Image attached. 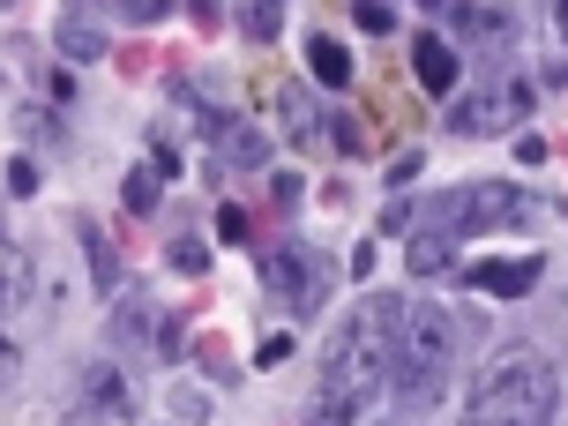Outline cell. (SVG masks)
<instances>
[{
  "label": "cell",
  "mask_w": 568,
  "mask_h": 426,
  "mask_svg": "<svg viewBox=\"0 0 568 426\" xmlns=\"http://www.w3.org/2000/svg\"><path fill=\"white\" fill-rule=\"evenodd\" d=\"M352 23L382 38V30H397V8H389V0H359V8H352Z\"/></svg>",
  "instance_id": "21"
},
{
  "label": "cell",
  "mask_w": 568,
  "mask_h": 426,
  "mask_svg": "<svg viewBox=\"0 0 568 426\" xmlns=\"http://www.w3.org/2000/svg\"><path fill=\"white\" fill-rule=\"evenodd\" d=\"M172 412H180V419H202V412H210V397H202V389H180V397H172Z\"/></svg>",
  "instance_id": "30"
},
{
  "label": "cell",
  "mask_w": 568,
  "mask_h": 426,
  "mask_svg": "<svg viewBox=\"0 0 568 426\" xmlns=\"http://www.w3.org/2000/svg\"><path fill=\"white\" fill-rule=\"evenodd\" d=\"M187 16H195V23L210 30V23H217V16H225V0H187Z\"/></svg>",
  "instance_id": "31"
},
{
  "label": "cell",
  "mask_w": 568,
  "mask_h": 426,
  "mask_svg": "<svg viewBox=\"0 0 568 426\" xmlns=\"http://www.w3.org/2000/svg\"><path fill=\"white\" fill-rule=\"evenodd\" d=\"M270 195H277V210H292V202L307 195V187H300V172H277V180H270Z\"/></svg>",
  "instance_id": "27"
},
{
  "label": "cell",
  "mask_w": 568,
  "mask_h": 426,
  "mask_svg": "<svg viewBox=\"0 0 568 426\" xmlns=\"http://www.w3.org/2000/svg\"><path fill=\"white\" fill-rule=\"evenodd\" d=\"M404 255H412V277H434L442 262H456V240L442 225H426V217H419V232L404 240Z\"/></svg>",
  "instance_id": "13"
},
{
  "label": "cell",
  "mask_w": 568,
  "mask_h": 426,
  "mask_svg": "<svg viewBox=\"0 0 568 426\" xmlns=\"http://www.w3.org/2000/svg\"><path fill=\"white\" fill-rule=\"evenodd\" d=\"M75 240H83V255H90V284H98V292H120V255H113V240L90 225V217L75 225Z\"/></svg>",
  "instance_id": "15"
},
{
  "label": "cell",
  "mask_w": 568,
  "mask_h": 426,
  "mask_svg": "<svg viewBox=\"0 0 568 426\" xmlns=\"http://www.w3.org/2000/svg\"><path fill=\"white\" fill-rule=\"evenodd\" d=\"M120 202H128V217H158V202H165V180L150 165H135L128 172V187H120Z\"/></svg>",
  "instance_id": "18"
},
{
  "label": "cell",
  "mask_w": 568,
  "mask_h": 426,
  "mask_svg": "<svg viewBox=\"0 0 568 426\" xmlns=\"http://www.w3.org/2000/svg\"><path fill=\"white\" fill-rule=\"evenodd\" d=\"M60 53H68V60H105V30L83 23V16L68 8V16H60Z\"/></svg>",
  "instance_id": "17"
},
{
  "label": "cell",
  "mask_w": 568,
  "mask_h": 426,
  "mask_svg": "<svg viewBox=\"0 0 568 426\" xmlns=\"http://www.w3.org/2000/svg\"><path fill=\"white\" fill-rule=\"evenodd\" d=\"M554 404H561V374L546 367L539 352H501L479 367V389L464 404V419L479 426H554Z\"/></svg>",
  "instance_id": "2"
},
{
  "label": "cell",
  "mask_w": 568,
  "mask_h": 426,
  "mask_svg": "<svg viewBox=\"0 0 568 426\" xmlns=\"http://www.w3.org/2000/svg\"><path fill=\"white\" fill-rule=\"evenodd\" d=\"M0 8H16V0H0Z\"/></svg>",
  "instance_id": "34"
},
{
  "label": "cell",
  "mask_w": 568,
  "mask_h": 426,
  "mask_svg": "<svg viewBox=\"0 0 568 426\" xmlns=\"http://www.w3.org/2000/svg\"><path fill=\"white\" fill-rule=\"evenodd\" d=\"M531 105H539V98H531V83H479L471 90V98H456L449 105V128L456 135H509V128H524V120H531Z\"/></svg>",
  "instance_id": "6"
},
{
  "label": "cell",
  "mask_w": 568,
  "mask_h": 426,
  "mask_svg": "<svg viewBox=\"0 0 568 426\" xmlns=\"http://www.w3.org/2000/svg\"><path fill=\"white\" fill-rule=\"evenodd\" d=\"M172 270L202 277V270H210V247H202V240H172Z\"/></svg>",
  "instance_id": "22"
},
{
  "label": "cell",
  "mask_w": 568,
  "mask_h": 426,
  "mask_svg": "<svg viewBox=\"0 0 568 426\" xmlns=\"http://www.w3.org/2000/svg\"><path fill=\"white\" fill-rule=\"evenodd\" d=\"M554 23H561V38H568V0H554Z\"/></svg>",
  "instance_id": "32"
},
{
  "label": "cell",
  "mask_w": 568,
  "mask_h": 426,
  "mask_svg": "<svg viewBox=\"0 0 568 426\" xmlns=\"http://www.w3.org/2000/svg\"><path fill=\"white\" fill-rule=\"evenodd\" d=\"M419 217L442 225L449 240H471V232L531 225V217H539V195H524V187H509V180H464V187H449V195H434Z\"/></svg>",
  "instance_id": "4"
},
{
  "label": "cell",
  "mask_w": 568,
  "mask_h": 426,
  "mask_svg": "<svg viewBox=\"0 0 568 426\" xmlns=\"http://www.w3.org/2000/svg\"><path fill=\"white\" fill-rule=\"evenodd\" d=\"M83 397L105 412V419H128L135 412V397H128V382H120V367H90L83 374Z\"/></svg>",
  "instance_id": "14"
},
{
  "label": "cell",
  "mask_w": 568,
  "mask_h": 426,
  "mask_svg": "<svg viewBox=\"0 0 568 426\" xmlns=\"http://www.w3.org/2000/svg\"><path fill=\"white\" fill-rule=\"evenodd\" d=\"M307 68H314V83H329V90L352 83V53H344L337 38H307Z\"/></svg>",
  "instance_id": "16"
},
{
  "label": "cell",
  "mask_w": 568,
  "mask_h": 426,
  "mask_svg": "<svg viewBox=\"0 0 568 426\" xmlns=\"http://www.w3.org/2000/svg\"><path fill=\"white\" fill-rule=\"evenodd\" d=\"M262 292L277 300V307L292 314H314L322 300H329V262L314 255V247H300V240H277V247H262Z\"/></svg>",
  "instance_id": "5"
},
{
  "label": "cell",
  "mask_w": 568,
  "mask_h": 426,
  "mask_svg": "<svg viewBox=\"0 0 568 426\" xmlns=\"http://www.w3.org/2000/svg\"><path fill=\"white\" fill-rule=\"evenodd\" d=\"M456 426H479V419H456Z\"/></svg>",
  "instance_id": "33"
},
{
  "label": "cell",
  "mask_w": 568,
  "mask_h": 426,
  "mask_svg": "<svg viewBox=\"0 0 568 426\" xmlns=\"http://www.w3.org/2000/svg\"><path fill=\"white\" fill-rule=\"evenodd\" d=\"M165 8H172V0H120V16H128V23H158Z\"/></svg>",
  "instance_id": "26"
},
{
  "label": "cell",
  "mask_w": 568,
  "mask_h": 426,
  "mask_svg": "<svg viewBox=\"0 0 568 426\" xmlns=\"http://www.w3.org/2000/svg\"><path fill=\"white\" fill-rule=\"evenodd\" d=\"M449 23L464 30V38H486V45H509V38H516V30L501 23L494 8H449Z\"/></svg>",
  "instance_id": "19"
},
{
  "label": "cell",
  "mask_w": 568,
  "mask_h": 426,
  "mask_svg": "<svg viewBox=\"0 0 568 426\" xmlns=\"http://www.w3.org/2000/svg\"><path fill=\"white\" fill-rule=\"evenodd\" d=\"M284 359H292V337H284V329H270V337L255 344V367H284Z\"/></svg>",
  "instance_id": "23"
},
{
  "label": "cell",
  "mask_w": 568,
  "mask_h": 426,
  "mask_svg": "<svg viewBox=\"0 0 568 426\" xmlns=\"http://www.w3.org/2000/svg\"><path fill=\"white\" fill-rule=\"evenodd\" d=\"M202 142H210L217 165H232V172H262V165H270L262 128H255V120H240V113H210V120H202Z\"/></svg>",
  "instance_id": "8"
},
{
  "label": "cell",
  "mask_w": 568,
  "mask_h": 426,
  "mask_svg": "<svg viewBox=\"0 0 568 426\" xmlns=\"http://www.w3.org/2000/svg\"><path fill=\"white\" fill-rule=\"evenodd\" d=\"M426 8H442V0H426Z\"/></svg>",
  "instance_id": "35"
},
{
  "label": "cell",
  "mask_w": 568,
  "mask_h": 426,
  "mask_svg": "<svg viewBox=\"0 0 568 426\" xmlns=\"http://www.w3.org/2000/svg\"><path fill=\"white\" fill-rule=\"evenodd\" d=\"M113 337L128 344V352H150L158 367H172L180 352H187V337H180V322H172L158 300H120L113 307Z\"/></svg>",
  "instance_id": "7"
},
{
  "label": "cell",
  "mask_w": 568,
  "mask_h": 426,
  "mask_svg": "<svg viewBox=\"0 0 568 426\" xmlns=\"http://www.w3.org/2000/svg\"><path fill=\"white\" fill-rule=\"evenodd\" d=\"M217 240H225V247H240V240H247V210H217Z\"/></svg>",
  "instance_id": "24"
},
{
  "label": "cell",
  "mask_w": 568,
  "mask_h": 426,
  "mask_svg": "<svg viewBox=\"0 0 568 426\" xmlns=\"http://www.w3.org/2000/svg\"><path fill=\"white\" fill-rule=\"evenodd\" d=\"M412 75H419V83L434 90V98H449L456 75H464V60H456L449 38H434V30H426V38H412Z\"/></svg>",
  "instance_id": "10"
},
{
  "label": "cell",
  "mask_w": 568,
  "mask_h": 426,
  "mask_svg": "<svg viewBox=\"0 0 568 426\" xmlns=\"http://www.w3.org/2000/svg\"><path fill=\"white\" fill-rule=\"evenodd\" d=\"M16 359H23V352H16V329L0 322V389H8V374H16Z\"/></svg>",
  "instance_id": "29"
},
{
  "label": "cell",
  "mask_w": 568,
  "mask_h": 426,
  "mask_svg": "<svg viewBox=\"0 0 568 426\" xmlns=\"http://www.w3.org/2000/svg\"><path fill=\"white\" fill-rule=\"evenodd\" d=\"M270 113H277V128H284V142H292V150H322V142H329L322 98H314L307 83H277V90H270Z\"/></svg>",
  "instance_id": "9"
},
{
  "label": "cell",
  "mask_w": 568,
  "mask_h": 426,
  "mask_svg": "<svg viewBox=\"0 0 568 426\" xmlns=\"http://www.w3.org/2000/svg\"><path fill=\"white\" fill-rule=\"evenodd\" d=\"M449 359H456L449 307L412 300V307H404V329H397V359H389V389H397L404 404H442V389H449Z\"/></svg>",
  "instance_id": "3"
},
{
  "label": "cell",
  "mask_w": 568,
  "mask_h": 426,
  "mask_svg": "<svg viewBox=\"0 0 568 426\" xmlns=\"http://www.w3.org/2000/svg\"><path fill=\"white\" fill-rule=\"evenodd\" d=\"M30 277H38V270H30V255L8 240V232H0V322H16V314L30 307Z\"/></svg>",
  "instance_id": "12"
},
{
  "label": "cell",
  "mask_w": 568,
  "mask_h": 426,
  "mask_svg": "<svg viewBox=\"0 0 568 426\" xmlns=\"http://www.w3.org/2000/svg\"><path fill=\"white\" fill-rule=\"evenodd\" d=\"M539 270H546L539 255H516V262H479V270H471V284H479L486 300H524V292L539 284Z\"/></svg>",
  "instance_id": "11"
},
{
  "label": "cell",
  "mask_w": 568,
  "mask_h": 426,
  "mask_svg": "<svg viewBox=\"0 0 568 426\" xmlns=\"http://www.w3.org/2000/svg\"><path fill=\"white\" fill-rule=\"evenodd\" d=\"M419 165H426L419 150H404V158H389V187H404V180H419Z\"/></svg>",
  "instance_id": "28"
},
{
  "label": "cell",
  "mask_w": 568,
  "mask_h": 426,
  "mask_svg": "<svg viewBox=\"0 0 568 426\" xmlns=\"http://www.w3.org/2000/svg\"><path fill=\"white\" fill-rule=\"evenodd\" d=\"M277 30H284V0H240V38H262L270 45Z\"/></svg>",
  "instance_id": "20"
},
{
  "label": "cell",
  "mask_w": 568,
  "mask_h": 426,
  "mask_svg": "<svg viewBox=\"0 0 568 426\" xmlns=\"http://www.w3.org/2000/svg\"><path fill=\"white\" fill-rule=\"evenodd\" d=\"M8 195H38V165H30V158L8 165Z\"/></svg>",
  "instance_id": "25"
},
{
  "label": "cell",
  "mask_w": 568,
  "mask_h": 426,
  "mask_svg": "<svg viewBox=\"0 0 568 426\" xmlns=\"http://www.w3.org/2000/svg\"><path fill=\"white\" fill-rule=\"evenodd\" d=\"M397 292H367L359 307L344 314V329L329 337V367H322V404L307 426H352L382 389H389V359H397V329H404Z\"/></svg>",
  "instance_id": "1"
}]
</instances>
